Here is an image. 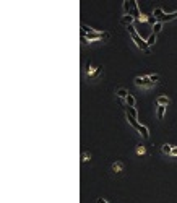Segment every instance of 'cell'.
<instances>
[{
	"instance_id": "obj_1",
	"label": "cell",
	"mask_w": 177,
	"mask_h": 203,
	"mask_svg": "<svg viewBox=\"0 0 177 203\" xmlns=\"http://www.w3.org/2000/svg\"><path fill=\"white\" fill-rule=\"evenodd\" d=\"M127 29H129V34H130V38H132V41L135 42L136 47H138L141 52H145V54H149V52H151V49H149V46H148V42H146L145 39H143L141 36H140L138 33L135 31V26L132 25V26H129Z\"/></svg>"
},
{
	"instance_id": "obj_2",
	"label": "cell",
	"mask_w": 177,
	"mask_h": 203,
	"mask_svg": "<svg viewBox=\"0 0 177 203\" xmlns=\"http://www.w3.org/2000/svg\"><path fill=\"white\" fill-rule=\"evenodd\" d=\"M81 36H83V41L85 42H94V41H107L109 38H111V34H109L107 31H102V33H91V34H85V33H81Z\"/></svg>"
},
{
	"instance_id": "obj_3",
	"label": "cell",
	"mask_w": 177,
	"mask_h": 203,
	"mask_svg": "<svg viewBox=\"0 0 177 203\" xmlns=\"http://www.w3.org/2000/svg\"><path fill=\"white\" fill-rule=\"evenodd\" d=\"M86 75L90 78H94V80H97V78L102 75V67H93L91 63H88V67H86Z\"/></svg>"
},
{
	"instance_id": "obj_4",
	"label": "cell",
	"mask_w": 177,
	"mask_h": 203,
	"mask_svg": "<svg viewBox=\"0 0 177 203\" xmlns=\"http://www.w3.org/2000/svg\"><path fill=\"white\" fill-rule=\"evenodd\" d=\"M135 84L136 86H143V88H153L154 83L149 80L148 77H136L135 78Z\"/></svg>"
},
{
	"instance_id": "obj_5",
	"label": "cell",
	"mask_w": 177,
	"mask_h": 203,
	"mask_svg": "<svg viewBox=\"0 0 177 203\" xmlns=\"http://www.w3.org/2000/svg\"><path fill=\"white\" fill-rule=\"evenodd\" d=\"M133 20H135V18H133L132 15H125V16H122L120 23H122L124 26H127V28H129V26L133 25Z\"/></svg>"
},
{
	"instance_id": "obj_6",
	"label": "cell",
	"mask_w": 177,
	"mask_h": 203,
	"mask_svg": "<svg viewBox=\"0 0 177 203\" xmlns=\"http://www.w3.org/2000/svg\"><path fill=\"white\" fill-rule=\"evenodd\" d=\"M132 15L133 18H136V20H140V16H141V13H140V10H138V4H136V0H133V7H132Z\"/></svg>"
},
{
	"instance_id": "obj_7",
	"label": "cell",
	"mask_w": 177,
	"mask_h": 203,
	"mask_svg": "<svg viewBox=\"0 0 177 203\" xmlns=\"http://www.w3.org/2000/svg\"><path fill=\"white\" fill-rule=\"evenodd\" d=\"M112 171H114L115 174L122 172V171H124V163H122V161H115L114 164H112Z\"/></svg>"
},
{
	"instance_id": "obj_8",
	"label": "cell",
	"mask_w": 177,
	"mask_h": 203,
	"mask_svg": "<svg viewBox=\"0 0 177 203\" xmlns=\"http://www.w3.org/2000/svg\"><path fill=\"white\" fill-rule=\"evenodd\" d=\"M115 94H117V98H119V99H127V96H129L130 93L127 91L125 88H119V89H117V93H115Z\"/></svg>"
},
{
	"instance_id": "obj_9",
	"label": "cell",
	"mask_w": 177,
	"mask_h": 203,
	"mask_svg": "<svg viewBox=\"0 0 177 203\" xmlns=\"http://www.w3.org/2000/svg\"><path fill=\"white\" fill-rule=\"evenodd\" d=\"M156 104L158 106H169V98H167V96H159V98L156 99Z\"/></svg>"
},
{
	"instance_id": "obj_10",
	"label": "cell",
	"mask_w": 177,
	"mask_h": 203,
	"mask_svg": "<svg viewBox=\"0 0 177 203\" xmlns=\"http://www.w3.org/2000/svg\"><path fill=\"white\" fill-rule=\"evenodd\" d=\"M132 7H133V0H125L124 2V10L127 11V15L132 13Z\"/></svg>"
},
{
	"instance_id": "obj_11",
	"label": "cell",
	"mask_w": 177,
	"mask_h": 203,
	"mask_svg": "<svg viewBox=\"0 0 177 203\" xmlns=\"http://www.w3.org/2000/svg\"><path fill=\"white\" fill-rule=\"evenodd\" d=\"M164 114H166V106H158V111H156V116L159 120H163Z\"/></svg>"
},
{
	"instance_id": "obj_12",
	"label": "cell",
	"mask_w": 177,
	"mask_h": 203,
	"mask_svg": "<svg viewBox=\"0 0 177 203\" xmlns=\"http://www.w3.org/2000/svg\"><path fill=\"white\" fill-rule=\"evenodd\" d=\"M125 111H127V116H130V117H133V119H136V116H138V112H136V109L135 107H125Z\"/></svg>"
},
{
	"instance_id": "obj_13",
	"label": "cell",
	"mask_w": 177,
	"mask_h": 203,
	"mask_svg": "<svg viewBox=\"0 0 177 203\" xmlns=\"http://www.w3.org/2000/svg\"><path fill=\"white\" fill-rule=\"evenodd\" d=\"M127 120H129V124H130V125H132L135 130H138V128H140V125H141V124L136 122V119H133V117H130V116H127Z\"/></svg>"
},
{
	"instance_id": "obj_14",
	"label": "cell",
	"mask_w": 177,
	"mask_h": 203,
	"mask_svg": "<svg viewBox=\"0 0 177 203\" xmlns=\"http://www.w3.org/2000/svg\"><path fill=\"white\" fill-rule=\"evenodd\" d=\"M125 102H127V106H129V107H135V104H136V101H135V98H133V94H129V96H127Z\"/></svg>"
},
{
	"instance_id": "obj_15",
	"label": "cell",
	"mask_w": 177,
	"mask_h": 203,
	"mask_svg": "<svg viewBox=\"0 0 177 203\" xmlns=\"http://www.w3.org/2000/svg\"><path fill=\"white\" fill-rule=\"evenodd\" d=\"M138 132L143 135V138H149V130H148V127H145V125H140Z\"/></svg>"
},
{
	"instance_id": "obj_16",
	"label": "cell",
	"mask_w": 177,
	"mask_h": 203,
	"mask_svg": "<svg viewBox=\"0 0 177 203\" xmlns=\"http://www.w3.org/2000/svg\"><path fill=\"white\" fill-rule=\"evenodd\" d=\"M172 150H174V146H171V145H163V146H161V151H163L164 154H171L172 153Z\"/></svg>"
},
{
	"instance_id": "obj_17",
	"label": "cell",
	"mask_w": 177,
	"mask_h": 203,
	"mask_svg": "<svg viewBox=\"0 0 177 203\" xmlns=\"http://www.w3.org/2000/svg\"><path fill=\"white\" fill-rule=\"evenodd\" d=\"M161 29H163V23H161V21H158L156 25L153 26V34H158V33H159Z\"/></svg>"
},
{
	"instance_id": "obj_18",
	"label": "cell",
	"mask_w": 177,
	"mask_h": 203,
	"mask_svg": "<svg viewBox=\"0 0 177 203\" xmlns=\"http://www.w3.org/2000/svg\"><path fill=\"white\" fill-rule=\"evenodd\" d=\"M146 42H148V46L151 47L154 44V42H156V34H153V33H151V36H149L148 39H146Z\"/></svg>"
},
{
	"instance_id": "obj_19",
	"label": "cell",
	"mask_w": 177,
	"mask_h": 203,
	"mask_svg": "<svg viewBox=\"0 0 177 203\" xmlns=\"http://www.w3.org/2000/svg\"><path fill=\"white\" fill-rule=\"evenodd\" d=\"M136 153H138V154H146V148L143 146V145H138V148H136Z\"/></svg>"
},
{
	"instance_id": "obj_20",
	"label": "cell",
	"mask_w": 177,
	"mask_h": 203,
	"mask_svg": "<svg viewBox=\"0 0 177 203\" xmlns=\"http://www.w3.org/2000/svg\"><path fill=\"white\" fill-rule=\"evenodd\" d=\"M148 78H149L151 81H153L154 84H156L158 81H159V75H148Z\"/></svg>"
},
{
	"instance_id": "obj_21",
	"label": "cell",
	"mask_w": 177,
	"mask_h": 203,
	"mask_svg": "<svg viewBox=\"0 0 177 203\" xmlns=\"http://www.w3.org/2000/svg\"><path fill=\"white\" fill-rule=\"evenodd\" d=\"M90 159H91V156H88L86 153H83V156H81V161L86 163V161H90Z\"/></svg>"
},
{
	"instance_id": "obj_22",
	"label": "cell",
	"mask_w": 177,
	"mask_h": 203,
	"mask_svg": "<svg viewBox=\"0 0 177 203\" xmlns=\"http://www.w3.org/2000/svg\"><path fill=\"white\" fill-rule=\"evenodd\" d=\"M97 203H109V202L106 198H102V197H101V198H97Z\"/></svg>"
},
{
	"instance_id": "obj_23",
	"label": "cell",
	"mask_w": 177,
	"mask_h": 203,
	"mask_svg": "<svg viewBox=\"0 0 177 203\" xmlns=\"http://www.w3.org/2000/svg\"><path fill=\"white\" fill-rule=\"evenodd\" d=\"M148 20H149L148 16H145V15H141V16H140V20H138V21H148Z\"/></svg>"
},
{
	"instance_id": "obj_24",
	"label": "cell",
	"mask_w": 177,
	"mask_h": 203,
	"mask_svg": "<svg viewBox=\"0 0 177 203\" xmlns=\"http://www.w3.org/2000/svg\"><path fill=\"white\" fill-rule=\"evenodd\" d=\"M171 154H172V156H177V146H174V150H172V153H171Z\"/></svg>"
}]
</instances>
